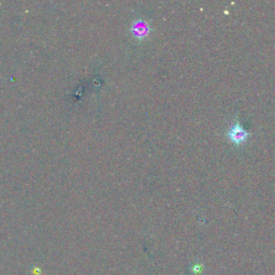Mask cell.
Listing matches in <instances>:
<instances>
[{
	"instance_id": "1",
	"label": "cell",
	"mask_w": 275,
	"mask_h": 275,
	"mask_svg": "<svg viewBox=\"0 0 275 275\" xmlns=\"http://www.w3.org/2000/svg\"><path fill=\"white\" fill-rule=\"evenodd\" d=\"M249 135L250 133L243 127L239 119H236L234 123L229 127L227 131V136L229 141L235 145H242L244 143H246Z\"/></svg>"
}]
</instances>
